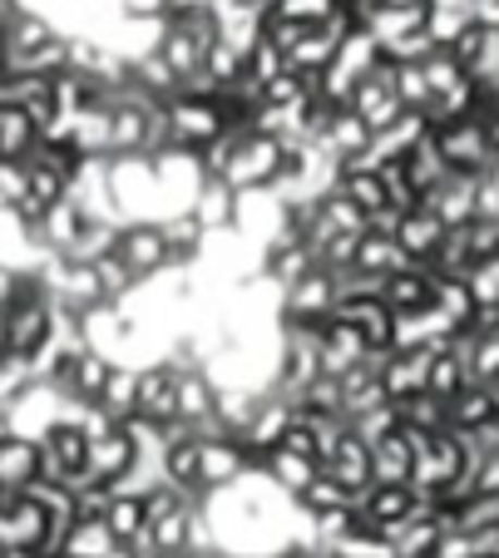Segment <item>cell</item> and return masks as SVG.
Wrapping results in <instances>:
<instances>
[{"mask_svg":"<svg viewBox=\"0 0 499 558\" xmlns=\"http://www.w3.org/2000/svg\"><path fill=\"white\" fill-rule=\"evenodd\" d=\"M430 138H436L440 158L450 163V173H495L499 154L495 144H489V124L479 109H465V114L455 119H440V124H430Z\"/></svg>","mask_w":499,"mask_h":558,"instance_id":"cell-1","label":"cell"},{"mask_svg":"<svg viewBox=\"0 0 499 558\" xmlns=\"http://www.w3.org/2000/svg\"><path fill=\"white\" fill-rule=\"evenodd\" d=\"M282 169H288V144L277 134H263V129H247V134H238L233 158H228V169L218 173V179H228L238 193L243 189H277Z\"/></svg>","mask_w":499,"mask_h":558,"instance_id":"cell-2","label":"cell"},{"mask_svg":"<svg viewBox=\"0 0 499 558\" xmlns=\"http://www.w3.org/2000/svg\"><path fill=\"white\" fill-rule=\"evenodd\" d=\"M169 109V134L179 148H203L208 138H218L228 124V105L223 95H203V89H179L173 99H163Z\"/></svg>","mask_w":499,"mask_h":558,"instance_id":"cell-3","label":"cell"},{"mask_svg":"<svg viewBox=\"0 0 499 558\" xmlns=\"http://www.w3.org/2000/svg\"><path fill=\"white\" fill-rule=\"evenodd\" d=\"M114 257L134 272V282H149L169 267V247H163V228L159 218H129L119 222V238H114Z\"/></svg>","mask_w":499,"mask_h":558,"instance_id":"cell-4","label":"cell"},{"mask_svg":"<svg viewBox=\"0 0 499 558\" xmlns=\"http://www.w3.org/2000/svg\"><path fill=\"white\" fill-rule=\"evenodd\" d=\"M346 109L356 119H362L366 129H386L395 114H401V89H395V64L391 60H381V64H372V70L356 80V89H351V99H346Z\"/></svg>","mask_w":499,"mask_h":558,"instance_id":"cell-5","label":"cell"},{"mask_svg":"<svg viewBox=\"0 0 499 558\" xmlns=\"http://www.w3.org/2000/svg\"><path fill=\"white\" fill-rule=\"evenodd\" d=\"M247 470H253V454H247V445L238 440V435H228V430L198 435V485H203V495L233 485L238 474H247Z\"/></svg>","mask_w":499,"mask_h":558,"instance_id":"cell-6","label":"cell"},{"mask_svg":"<svg viewBox=\"0 0 499 558\" xmlns=\"http://www.w3.org/2000/svg\"><path fill=\"white\" fill-rule=\"evenodd\" d=\"M356 337L366 341V351H391L395 347V312L386 306L381 292H366V296H337V312Z\"/></svg>","mask_w":499,"mask_h":558,"instance_id":"cell-7","label":"cell"},{"mask_svg":"<svg viewBox=\"0 0 499 558\" xmlns=\"http://www.w3.org/2000/svg\"><path fill=\"white\" fill-rule=\"evenodd\" d=\"M331 312H337V282H331L327 267H312L307 277L282 287V322L321 327V322H331Z\"/></svg>","mask_w":499,"mask_h":558,"instance_id":"cell-8","label":"cell"},{"mask_svg":"<svg viewBox=\"0 0 499 558\" xmlns=\"http://www.w3.org/2000/svg\"><path fill=\"white\" fill-rule=\"evenodd\" d=\"M50 331H54V302L45 292L21 296L15 306H5V351L35 356L50 341Z\"/></svg>","mask_w":499,"mask_h":558,"instance_id":"cell-9","label":"cell"},{"mask_svg":"<svg viewBox=\"0 0 499 558\" xmlns=\"http://www.w3.org/2000/svg\"><path fill=\"white\" fill-rule=\"evenodd\" d=\"M430 356H436V347H391L381 356V390L386 401H405V396H421L425 386H430Z\"/></svg>","mask_w":499,"mask_h":558,"instance_id":"cell-10","label":"cell"},{"mask_svg":"<svg viewBox=\"0 0 499 558\" xmlns=\"http://www.w3.org/2000/svg\"><path fill=\"white\" fill-rule=\"evenodd\" d=\"M321 470H327L341 489L362 495V489L372 485V445H366L362 435H356V430L346 425V430L337 435V445H331V450L321 454Z\"/></svg>","mask_w":499,"mask_h":558,"instance_id":"cell-11","label":"cell"},{"mask_svg":"<svg viewBox=\"0 0 499 558\" xmlns=\"http://www.w3.org/2000/svg\"><path fill=\"white\" fill-rule=\"evenodd\" d=\"M391 238L401 243V253L411 257V263H430V257H436V247H440V238H446V222H440L436 213H430L421 198H415L411 208L395 213Z\"/></svg>","mask_w":499,"mask_h":558,"instance_id":"cell-12","label":"cell"},{"mask_svg":"<svg viewBox=\"0 0 499 558\" xmlns=\"http://www.w3.org/2000/svg\"><path fill=\"white\" fill-rule=\"evenodd\" d=\"M436 282H440V272L430 263H405L391 277H381V296L391 312H425V306L436 302Z\"/></svg>","mask_w":499,"mask_h":558,"instance_id":"cell-13","label":"cell"},{"mask_svg":"<svg viewBox=\"0 0 499 558\" xmlns=\"http://www.w3.org/2000/svg\"><path fill=\"white\" fill-rule=\"evenodd\" d=\"M173 396H179V371H173L169 361H149V366H138L134 415L169 425L173 421Z\"/></svg>","mask_w":499,"mask_h":558,"instance_id":"cell-14","label":"cell"},{"mask_svg":"<svg viewBox=\"0 0 499 558\" xmlns=\"http://www.w3.org/2000/svg\"><path fill=\"white\" fill-rule=\"evenodd\" d=\"M129 464H134V440L124 435V425H109V430H99L95 440H89V454H85L89 480H99V485L114 489L129 474Z\"/></svg>","mask_w":499,"mask_h":558,"instance_id":"cell-15","label":"cell"},{"mask_svg":"<svg viewBox=\"0 0 499 558\" xmlns=\"http://www.w3.org/2000/svg\"><path fill=\"white\" fill-rule=\"evenodd\" d=\"M475 193H479V179L475 173H446V179L436 183V189L425 193V208L436 213L446 228H455V222H470L475 218Z\"/></svg>","mask_w":499,"mask_h":558,"instance_id":"cell-16","label":"cell"},{"mask_svg":"<svg viewBox=\"0 0 499 558\" xmlns=\"http://www.w3.org/2000/svg\"><path fill=\"white\" fill-rule=\"evenodd\" d=\"M109 524V534H114V544L119 548H149V514H144V495H109V505H105V514H99Z\"/></svg>","mask_w":499,"mask_h":558,"instance_id":"cell-17","label":"cell"},{"mask_svg":"<svg viewBox=\"0 0 499 558\" xmlns=\"http://www.w3.org/2000/svg\"><path fill=\"white\" fill-rule=\"evenodd\" d=\"M495 415H499V405H495V390H489L485 380H465V386L446 401V421H450V430H460V435L485 430Z\"/></svg>","mask_w":499,"mask_h":558,"instance_id":"cell-18","label":"cell"},{"mask_svg":"<svg viewBox=\"0 0 499 558\" xmlns=\"http://www.w3.org/2000/svg\"><path fill=\"white\" fill-rule=\"evenodd\" d=\"M257 470L267 474V480H272L277 489H288L292 499L302 495V489L312 485V480H317L321 474V464L312 460V454H297V450H288V445H272V450L263 454V460H257Z\"/></svg>","mask_w":499,"mask_h":558,"instance_id":"cell-19","label":"cell"},{"mask_svg":"<svg viewBox=\"0 0 499 558\" xmlns=\"http://www.w3.org/2000/svg\"><path fill=\"white\" fill-rule=\"evenodd\" d=\"M411 480V435L391 425L372 440V485H405Z\"/></svg>","mask_w":499,"mask_h":558,"instance_id":"cell-20","label":"cell"},{"mask_svg":"<svg viewBox=\"0 0 499 558\" xmlns=\"http://www.w3.org/2000/svg\"><path fill=\"white\" fill-rule=\"evenodd\" d=\"M188 213L203 222V232H223L233 228V213H238V189L228 179H203L198 193H193Z\"/></svg>","mask_w":499,"mask_h":558,"instance_id":"cell-21","label":"cell"},{"mask_svg":"<svg viewBox=\"0 0 499 558\" xmlns=\"http://www.w3.org/2000/svg\"><path fill=\"white\" fill-rule=\"evenodd\" d=\"M366 356H372V351H366V341L356 337V331H351L341 316L321 322V371H327V376H341V371L362 366Z\"/></svg>","mask_w":499,"mask_h":558,"instance_id":"cell-22","label":"cell"},{"mask_svg":"<svg viewBox=\"0 0 499 558\" xmlns=\"http://www.w3.org/2000/svg\"><path fill=\"white\" fill-rule=\"evenodd\" d=\"M411 257L401 253V243H395L386 228H366L362 238H356V257H351V267L366 277H391L395 267H405Z\"/></svg>","mask_w":499,"mask_h":558,"instance_id":"cell-23","label":"cell"},{"mask_svg":"<svg viewBox=\"0 0 499 558\" xmlns=\"http://www.w3.org/2000/svg\"><path fill=\"white\" fill-rule=\"evenodd\" d=\"M31 480H40V445L11 430L0 440V489H25Z\"/></svg>","mask_w":499,"mask_h":558,"instance_id":"cell-24","label":"cell"},{"mask_svg":"<svg viewBox=\"0 0 499 558\" xmlns=\"http://www.w3.org/2000/svg\"><path fill=\"white\" fill-rule=\"evenodd\" d=\"M159 228H163V247H169V267H193V263H198V253H203V222L193 218L188 208L159 218Z\"/></svg>","mask_w":499,"mask_h":558,"instance_id":"cell-25","label":"cell"},{"mask_svg":"<svg viewBox=\"0 0 499 558\" xmlns=\"http://www.w3.org/2000/svg\"><path fill=\"white\" fill-rule=\"evenodd\" d=\"M109 366H114V361L99 356V351H80L75 366H70V376H64V396H70L75 405H95L99 390H105V380H109Z\"/></svg>","mask_w":499,"mask_h":558,"instance_id":"cell-26","label":"cell"},{"mask_svg":"<svg viewBox=\"0 0 499 558\" xmlns=\"http://www.w3.org/2000/svg\"><path fill=\"white\" fill-rule=\"evenodd\" d=\"M401 169H405V179H411V189H415V198H425V193L436 189L440 179L450 173V163L440 158V148H436V138L425 134L421 144L411 148V154H401Z\"/></svg>","mask_w":499,"mask_h":558,"instance_id":"cell-27","label":"cell"},{"mask_svg":"<svg viewBox=\"0 0 499 558\" xmlns=\"http://www.w3.org/2000/svg\"><path fill=\"white\" fill-rule=\"evenodd\" d=\"M114 548H119V544H114V534H109L105 519H85V514H80L75 529L64 534L60 558H109Z\"/></svg>","mask_w":499,"mask_h":558,"instance_id":"cell-28","label":"cell"},{"mask_svg":"<svg viewBox=\"0 0 499 558\" xmlns=\"http://www.w3.org/2000/svg\"><path fill=\"white\" fill-rule=\"evenodd\" d=\"M35 144H40V124L25 109L0 105V158H25Z\"/></svg>","mask_w":499,"mask_h":558,"instance_id":"cell-29","label":"cell"},{"mask_svg":"<svg viewBox=\"0 0 499 558\" xmlns=\"http://www.w3.org/2000/svg\"><path fill=\"white\" fill-rule=\"evenodd\" d=\"M134 396H138V366H124V361H114L95 405H99V411H109L114 421H124V415H134Z\"/></svg>","mask_w":499,"mask_h":558,"instance_id":"cell-30","label":"cell"},{"mask_svg":"<svg viewBox=\"0 0 499 558\" xmlns=\"http://www.w3.org/2000/svg\"><path fill=\"white\" fill-rule=\"evenodd\" d=\"M395 405V421L405 425V430H446V401L440 396H430V390H421V396H405V401H391Z\"/></svg>","mask_w":499,"mask_h":558,"instance_id":"cell-31","label":"cell"},{"mask_svg":"<svg viewBox=\"0 0 499 558\" xmlns=\"http://www.w3.org/2000/svg\"><path fill=\"white\" fill-rule=\"evenodd\" d=\"M341 505H356V495H351V489H341L327 470H321L317 480H312V485L297 495V509H302V514H327V509H341Z\"/></svg>","mask_w":499,"mask_h":558,"instance_id":"cell-32","label":"cell"},{"mask_svg":"<svg viewBox=\"0 0 499 558\" xmlns=\"http://www.w3.org/2000/svg\"><path fill=\"white\" fill-rule=\"evenodd\" d=\"M465 287L475 296V306H499V253L489 257H475L465 267Z\"/></svg>","mask_w":499,"mask_h":558,"instance_id":"cell-33","label":"cell"},{"mask_svg":"<svg viewBox=\"0 0 499 558\" xmlns=\"http://www.w3.org/2000/svg\"><path fill=\"white\" fill-rule=\"evenodd\" d=\"M95 282H99V302H114V306L124 302L129 292H134V272H129V267L119 263L114 253H105L95 263Z\"/></svg>","mask_w":499,"mask_h":558,"instance_id":"cell-34","label":"cell"},{"mask_svg":"<svg viewBox=\"0 0 499 558\" xmlns=\"http://www.w3.org/2000/svg\"><path fill=\"white\" fill-rule=\"evenodd\" d=\"M331 11H337V0H267V15L292 25H321Z\"/></svg>","mask_w":499,"mask_h":558,"instance_id":"cell-35","label":"cell"},{"mask_svg":"<svg viewBox=\"0 0 499 558\" xmlns=\"http://www.w3.org/2000/svg\"><path fill=\"white\" fill-rule=\"evenodd\" d=\"M25 198V158H0V208Z\"/></svg>","mask_w":499,"mask_h":558,"instance_id":"cell-36","label":"cell"},{"mask_svg":"<svg viewBox=\"0 0 499 558\" xmlns=\"http://www.w3.org/2000/svg\"><path fill=\"white\" fill-rule=\"evenodd\" d=\"M119 15H169V0H114Z\"/></svg>","mask_w":499,"mask_h":558,"instance_id":"cell-37","label":"cell"},{"mask_svg":"<svg viewBox=\"0 0 499 558\" xmlns=\"http://www.w3.org/2000/svg\"><path fill=\"white\" fill-rule=\"evenodd\" d=\"M485 124H489V144H495V154H499V109H489Z\"/></svg>","mask_w":499,"mask_h":558,"instance_id":"cell-38","label":"cell"},{"mask_svg":"<svg viewBox=\"0 0 499 558\" xmlns=\"http://www.w3.org/2000/svg\"><path fill=\"white\" fill-rule=\"evenodd\" d=\"M109 558H149V554H138V548H114Z\"/></svg>","mask_w":499,"mask_h":558,"instance_id":"cell-39","label":"cell"},{"mask_svg":"<svg viewBox=\"0 0 499 558\" xmlns=\"http://www.w3.org/2000/svg\"><path fill=\"white\" fill-rule=\"evenodd\" d=\"M430 5H470L475 11V0H430Z\"/></svg>","mask_w":499,"mask_h":558,"instance_id":"cell-40","label":"cell"},{"mask_svg":"<svg viewBox=\"0 0 499 558\" xmlns=\"http://www.w3.org/2000/svg\"><path fill=\"white\" fill-rule=\"evenodd\" d=\"M337 5H346V11H356V5H366V0H337Z\"/></svg>","mask_w":499,"mask_h":558,"instance_id":"cell-41","label":"cell"},{"mask_svg":"<svg viewBox=\"0 0 499 558\" xmlns=\"http://www.w3.org/2000/svg\"><path fill=\"white\" fill-rule=\"evenodd\" d=\"M489 390H495V405H499V380H489Z\"/></svg>","mask_w":499,"mask_h":558,"instance_id":"cell-42","label":"cell"},{"mask_svg":"<svg viewBox=\"0 0 499 558\" xmlns=\"http://www.w3.org/2000/svg\"><path fill=\"white\" fill-rule=\"evenodd\" d=\"M263 5H267V0H263Z\"/></svg>","mask_w":499,"mask_h":558,"instance_id":"cell-43","label":"cell"}]
</instances>
